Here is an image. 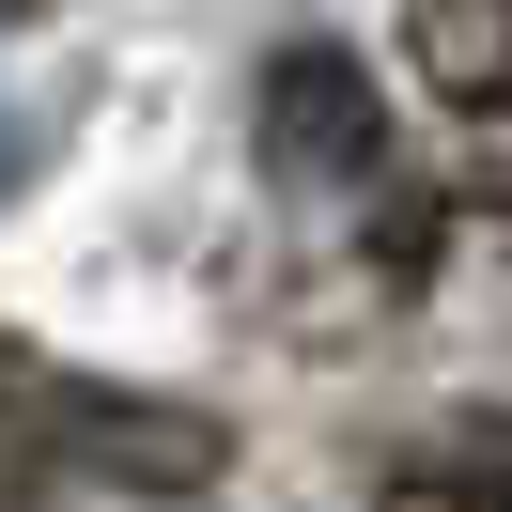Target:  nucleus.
I'll use <instances>...</instances> for the list:
<instances>
[{
	"label": "nucleus",
	"mask_w": 512,
	"mask_h": 512,
	"mask_svg": "<svg viewBox=\"0 0 512 512\" xmlns=\"http://www.w3.org/2000/svg\"><path fill=\"white\" fill-rule=\"evenodd\" d=\"M0 404L32 419L63 466L125 481V497H202V481L233 466V435L202 404H140V388H94V373H0Z\"/></svg>",
	"instance_id": "1"
},
{
	"label": "nucleus",
	"mask_w": 512,
	"mask_h": 512,
	"mask_svg": "<svg viewBox=\"0 0 512 512\" xmlns=\"http://www.w3.org/2000/svg\"><path fill=\"white\" fill-rule=\"evenodd\" d=\"M264 156L295 171V187H357V171L388 156V109H373V78H357V47H280L264 63Z\"/></svg>",
	"instance_id": "2"
},
{
	"label": "nucleus",
	"mask_w": 512,
	"mask_h": 512,
	"mask_svg": "<svg viewBox=\"0 0 512 512\" xmlns=\"http://www.w3.org/2000/svg\"><path fill=\"white\" fill-rule=\"evenodd\" d=\"M404 78L435 109H512V0H404Z\"/></svg>",
	"instance_id": "3"
},
{
	"label": "nucleus",
	"mask_w": 512,
	"mask_h": 512,
	"mask_svg": "<svg viewBox=\"0 0 512 512\" xmlns=\"http://www.w3.org/2000/svg\"><path fill=\"white\" fill-rule=\"evenodd\" d=\"M450 187L512 218V109H466V140H450Z\"/></svg>",
	"instance_id": "4"
},
{
	"label": "nucleus",
	"mask_w": 512,
	"mask_h": 512,
	"mask_svg": "<svg viewBox=\"0 0 512 512\" xmlns=\"http://www.w3.org/2000/svg\"><path fill=\"white\" fill-rule=\"evenodd\" d=\"M373 512H512V481H435V466H404Z\"/></svg>",
	"instance_id": "5"
},
{
	"label": "nucleus",
	"mask_w": 512,
	"mask_h": 512,
	"mask_svg": "<svg viewBox=\"0 0 512 512\" xmlns=\"http://www.w3.org/2000/svg\"><path fill=\"white\" fill-rule=\"evenodd\" d=\"M0 512H32V481H16V466H0Z\"/></svg>",
	"instance_id": "6"
},
{
	"label": "nucleus",
	"mask_w": 512,
	"mask_h": 512,
	"mask_svg": "<svg viewBox=\"0 0 512 512\" xmlns=\"http://www.w3.org/2000/svg\"><path fill=\"white\" fill-rule=\"evenodd\" d=\"M0 16H32V0H0Z\"/></svg>",
	"instance_id": "7"
}]
</instances>
